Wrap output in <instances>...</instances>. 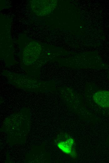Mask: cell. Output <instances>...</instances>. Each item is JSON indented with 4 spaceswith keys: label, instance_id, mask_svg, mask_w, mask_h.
<instances>
[{
    "label": "cell",
    "instance_id": "6da1fadb",
    "mask_svg": "<svg viewBox=\"0 0 109 163\" xmlns=\"http://www.w3.org/2000/svg\"><path fill=\"white\" fill-rule=\"evenodd\" d=\"M40 45L35 42H30L25 48L23 53V60L25 64H32L39 56L41 52Z\"/></svg>",
    "mask_w": 109,
    "mask_h": 163
},
{
    "label": "cell",
    "instance_id": "7a4b0ae2",
    "mask_svg": "<svg viewBox=\"0 0 109 163\" xmlns=\"http://www.w3.org/2000/svg\"><path fill=\"white\" fill-rule=\"evenodd\" d=\"M49 1L34 0L32 2L31 7L38 15L44 16L48 14L49 10Z\"/></svg>",
    "mask_w": 109,
    "mask_h": 163
},
{
    "label": "cell",
    "instance_id": "3957f363",
    "mask_svg": "<svg viewBox=\"0 0 109 163\" xmlns=\"http://www.w3.org/2000/svg\"><path fill=\"white\" fill-rule=\"evenodd\" d=\"M95 102L103 108L109 107V91H100L95 93L93 96Z\"/></svg>",
    "mask_w": 109,
    "mask_h": 163
},
{
    "label": "cell",
    "instance_id": "277c9868",
    "mask_svg": "<svg viewBox=\"0 0 109 163\" xmlns=\"http://www.w3.org/2000/svg\"><path fill=\"white\" fill-rule=\"evenodd\" d=\"M73 144V140L72 139H69L65 141L60 142L58 144V146L65 153L72 155V147Z\"/></svg>",
    "mask_w": 109,
    "mask_h": 163
}]
</instances>
